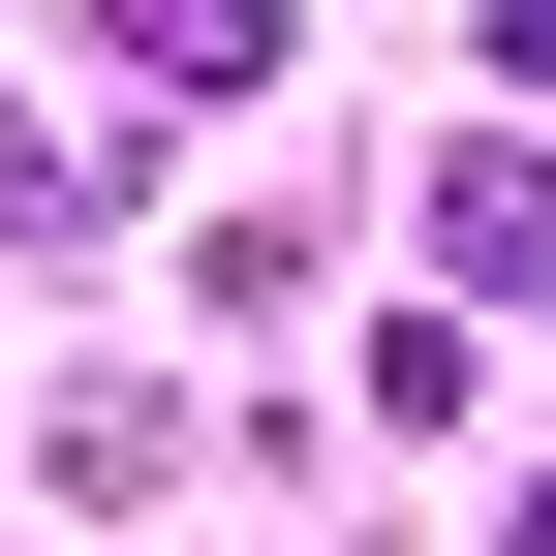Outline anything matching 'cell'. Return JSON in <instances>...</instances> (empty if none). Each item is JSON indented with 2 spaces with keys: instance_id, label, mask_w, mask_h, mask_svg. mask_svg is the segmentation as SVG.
<instances>
[{
  "instance_id": "1",
  "label": "cell",
  "mask_w": 556,
  "mask_h": 556,
  "mask_svg": "<svg viewBox=\"0 0 556 556\" xmlns=\"http://www.w3.org/2000/svg\"><path fill=\"white\" fill-rule=\"evenodd\" d=\"M93 31H124V62H186V93H248V62H278V0H93Z\"/></svg>"
}]
</instances>
